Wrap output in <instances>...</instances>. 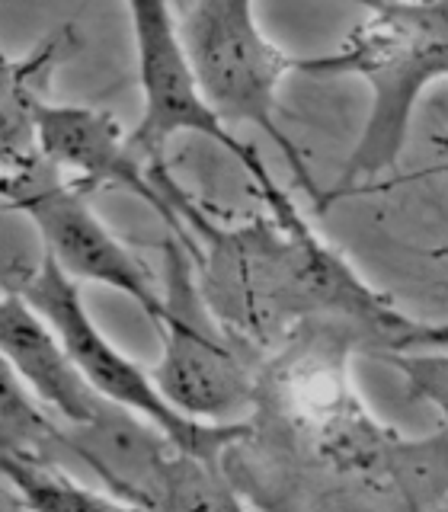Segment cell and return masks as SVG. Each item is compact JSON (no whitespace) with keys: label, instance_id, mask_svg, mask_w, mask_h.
<instances>
[{"label":"cell","instance_id":"3957f363","mask_svg":"<svg viewBox=\"0 0 448 512\" xmlns=\"http://www.w3.org/2000/svg\"><path fill=\"white\" fill-rule=\"evenodd\" d=\"M4 292L23 295L48 320V327L61 336L64 349L71 352L80 372L87 375V381L106 400L144 416V420L154 423L167 439H173L186 452L212 464H221L234 452V445L253 436V420L215 426V423H199L176 410L160 394L154 375L135 365L125 352H119L109 336L96 327V320L84 308V298H80V282L71 279L55 263V256L45 253L42 247H39V260L32 266L4 272Z\"/></svg>","mask_w":448,"mask_h":512},{"label":"cell","instance_id":"5b68a950","mask_svg":"<svg viewBox=\"0 0 448 512\" xmlns=\"http://www.w3.org/2000/svg\"><path fill=\"white\" fill-rule=\"evenodd\" d=\"M164 317L160 362L151 368L160 394L199 423H247L260 407V372L208 308L192 253L170 237L164 244Z\"/></svg>","mask_w":448,"mask_h":512},{"label":"cell","instance_id":"7c38bea8","mask_svg":"<svg viewBox=\"0 0 448 512\" xmlns=\"http://www.w3.org/2000/svg\"><path fill=\"white\" fill-rule=\"evenodd\" d=\"M388 490L410 509H442L448 500V429L400 436L388 461Z\"/></svg>","mask_w":448,"mask_h":512},{"label":"cell","instance_id":"7a4b0ae2","mask_svg":"<svg viewBox=\"0 0 448 512\" xmlns=\"http://www.w3.org/2000/svg\"><path fill=\"white\" fill-rule=\"evenodd\" d=\"M359 4L368 10L365 23L352 29L340 48L295 61V71L308 77H362L372 90L365 132L343 170L346 189L397 164L420 96L436 80H448V0Z\"/></svg>","mask_w":448,"mask_h":512},{"label":"cell","instance_id":"5bb4252c","mask_svg":"<svg viewBox=\"0 0 448 512\" xmlns=\"http://www.w3.org/2000/svg\"><path fill=\"white\" fill-rule=\"evenodd\" d=\"M436 144H439V148H445V151H448V135H442V138H436Z\"/></svg>","mask_w":448,"mask_h":512},{"label":"cell","instance_id":"9c48e42d","mask_svg":"<svg viewBox=\"0 0 448 512\" xmlns=\"http://www.w3.org/2000/svg\"><path fill=\"white\" fill-rule=\"evenodd\" d=\"M0 349L10 372L68 426H96L119 407L93 388L61 336L16 292L0 301Z\"/></svg>","mask_w":448,"mask_h":512},{"label":"cell","instance_id":"6da1fadb","mask_svg":"<svg viewBox=\"0 0 448 512\" xmlns=\"http://www.w3.org/2000/svg\"><path fill=\"white\" fill-rule=\"evenodd\" d=\"M244 173L269 215L240 228H221L215 221L199 237L196 266L208 308L250 356H272L308 320L352 327L375 359L448 349V324L416 320L375 292L311 228L256 151L244 160Z\"/></svg>","mask_w":448,"mask_h":512},{"label":"cell","instance_id":"8fae6325","mask_svg":"<svg viewBox=\"0 0 448 512\" xmlns=\"http://www.w3.org/2000/svg\"><path fill=\"white\" fill-rule=\"evenodd\" d=\"M0 471L7 484V509L39 512H90V509H128L116 493L103 484L90 487L68 471V464L48 455L13 452L0 448Z\"/></svg>","mask_w":448,"mask_h":512},{"label":"cell","instance_id":"277c9868","mask_svg":"<svg viewBox=\"0 0 448 512\" xmlns=\"http://www.w3.org/2000/svg\"><path fill=\"white\" fill-rule=\"evenodd\" d=\"M199 84L228 125H256L282 151L295 183L324 208L308 154L279 128L282 77L295 68L256 23V0H173Z\"/></svg>","mask_w":448,"mask_h":512},{"label":"cell","instance_id":"30bf717a","mask_svg":"<svg viewBox=\"0 0 448 512\" xmlns=\"http://www.w3.org/2000/svg\"><path fill=\"white\" fill-rule=\"evenodd\" d=\"M71 42V29L64 26L23 58L4 61V103H0V160L4 167L39 154V112L52 103L55 64Z\"/></svg>","mask_w":448,"mask_h":512},{"label":"cell","instance_id":"8992f818","mask_svg":"<svg viewBox=\"0 0 448 512\" xmlns=\"http://www.w3.org/2000/svg\"><path fill=\"white\" fill-rule=\"evenodd\" d=\"M7 212H20L39 234V247L77 282H96L132 298L144 317H164V288L138 253L109 231L90 205V186L74 180L42 151L13 167H4Z\"/></svg>","mask_w":448,"mask_h":512},{"label":"cell","instance_id":"ba28073f","mask_svg":"<svg viewBox=\"0 0 448 512\" xmlns=\"http://www.w3.org/2000/svg\"><path fill=\"white\" fill-rule=\"evenodd\" d=\"M39 151L90 189H125L164 218L170 234L199 263L196 231L212 218L189 192L170 180L160 183L135 151L132 135L109 109L48 103L39 112Z\"/></svg>","mask_w":448,"mask_h":512},{"label":"cell","instance_id":"4fadbf2b","mask_svg":"<svg viewBox=\"0 0 448 512\" xmlns=\"http://www.w3.org/2000/svg\"><path fill=\"white\" fill-rule=\"evenodd\" d=\"M381 362L397 368L407 381V391L416 400L432 404L448 420V352L442 349L394 352V356H384Z\"/></svg>","mask_w":448,"mask_h":512},{"label":"cell","instance_id":"9a60e30c","mask_svg":"<svg viewBox=\"0 0 448 512\" xmlns=\"http://www.w3.org/2000/svg\"><path fill=\"white\" fill-rule=\"evenodd\" d=\"M442 509H448V500H445V506H442Z\"/></svg>","mask_w":448,"mask_h":512},{"label":"cell","instance_id":"52a82bcc","mask_svg":"<svg viewBox=\"0 0 448 512\" xmlns=\"http://www.w3.org/2000/svg\"><path fill=\"white\" fill-rule=\"evenodd\" d=\"M125 7L132 16L141 84V119L132 132V144L144 157V164L154 170L160 183L173 180L167 167V144L176 135L192 132L221 144L244 167V160L256 148L240 141L208 103L183 45L173 0H125Z\"/></svg>","mask_w":448,"mask_h":512}]
</instances>
